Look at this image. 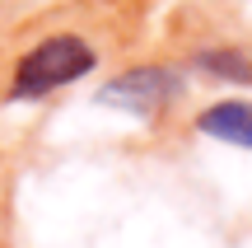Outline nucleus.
Wrapping results in <instances>:
<instances>
[{
  "label": "nucleus",
  "instance_id": "f257e3e1",
  "mask_svg": "<svg viewBox=\"0 0 252 248\" xmlns=\"http://www.w3.org/2000/svg\"><path fill=\"white\" fill-rule=\"evenodd\" d=\"M98 66V47L84 33H47L28 47L14 61V75H9V103H33L47 99V94L65 89V84L84 80V75Z\"/></svg>",
  "mask_w": 252,
  "mask_h": 248
},
{
  "label": "nucleus",
  "instance_id": "f03ea898",
  "mask_svg": "<svg viewBox=\"0 0 252 248\" xmlns=\"http://www.w3.org/2000/svg\"><path fill=\"white\" fill-rule=\"evenodd\" d=\"M178 94H182V75L178 71H168V66H135V71L112 75L98 89V99L112 103V108L135 112V117H154V112H163Z\"/></svg>",
  "mask_w": 252,
  "mask_h": 248
},
{
  "label": "nucleus",
  "instance_id": "7ed1b4c3",
  "mask_svg": "<svg viewBox=\"0 0 252 248\" xmlns=\"http://www.w3.org/2000/svg\"><path fill=\"white\" fill-rule=\"evenodd\" d=\"M196 131H206L210 141H224V145L252 150V103H243V99L210 103V108L196 117Z\"/></svg>",
  "mask_w": 252,
  "mask_h": 248
},
{
  "label": "nucleus",
  "instance_id": "20e7f679",
  "mask_svg": "<svg viewBox=\"0 0 252 248\" xmlns=\"http://www.w3.org/2000/svg\"><path fill=\"white\" fill-rule=\"evenodd\" d=\"M191 66L220 84H252V56L243 47H206L191 56Z\"/></svg>",
  "mask_w": 252,
  "mask_h": 248
}]
</instances>
